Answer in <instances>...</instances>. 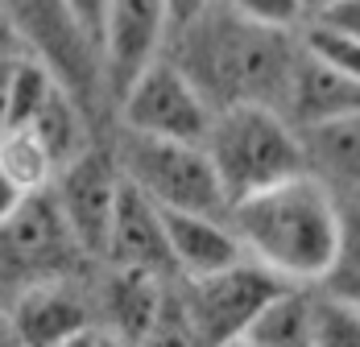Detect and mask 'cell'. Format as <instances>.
<instances>
[{"label": "cell", "mask_w": 360, "mask_h": 347, "mask_svg": "<svg viewBox=\"0 0 360 347\" xmlns=\"http://www.w3.org/2000/svg\"><path fill=\"white\" fill-rule=\"evenodd\" d=\"M327 294L344 306L360 310V215H340V240H335V256L319 277Z\"/></svg>", "instance_id": "20"}, {"label": "cell", "mask_w": 360, "mask_h": 347, "mask_svg": "<svg viewBox=\"0 0 360 347\" xmlns=\"http://www.w3.org/2000/svg\"><path fill=\"white\" fill-rule=\"evenodd\" d=\"M282 107H290V116L302 129L307 124H319V120H331V116H344V112H356L360 107V79L340 74V70L323 67L319 58H311L307 50H298V63H294V74H290Z\"/></svg>", "instance_id": "13"}, {"label": "cell", "mask_w": 360, "mask_h": 347, "mask_svg": "<svg viewBox=\"0 0 360 347\" xmlns=\"http://www.w3.org/2000/svg\"><path fill=\"white\" fill-rule=\"evenodd\" d=\"M232 13H240L245 21L269 25V30H294L307 17V0H224Z\"/></svg>", "instance_id": "24"}, {"label": "cell", "mask_w": 360, "mask_h": 347, "mask_svg": "<svg viewBox=\"0 0 360 347\" xmlns=\"http://www.w3.org/2000/svg\"><path fill=\"white\" fill-rule=\"evenodd\" d=\"M25 50H13V54H0V120H4V104H8V87H13V70H17V58Z\"/></svg>", "instance_id": "27"}, {"label": "cell", "mask_w": 360, "mask_h": 347, "mask_svg": "<svg viewBox=\"0 0 360 347\" xmlns=\"http://www.w3.org/2000/svg\"><path fill=\"white\" fill-rule=\"evenodd\" d=\"M8 327L17 347H63L67 339L87 331V310L67 285L37 281L17 298Z\"/></svg>", "instance_id": "12"}, {"label": "cell", "mask_w": 360, "mask_h": 347, "mask_svg": "<svg viewBox=\"0 0 360 347\" xmlns=\"http://www.w3.org/2000/svg\"><path fill=\"white\" fill-rule=\"evenodd\" d=\"M162 211V228L170 244V265L186 277H207L219 273L236 261H245V248L236 240V232L219 219V215H199V211Z\"/></svg>", "instance_id": "11"}, {"label": "cell", "mask_w": 360, "mask_h": 347, "mask_svg": "<svg viewBox=\"0 0 360 347\" xmlns=\"http://www.w3.org/2000/svg\"><path fill=\"white\" fill-rule=\"evenodd\" d=\"M112 265L120 273H166L170 265V244H166V228H162V211L149 203L133 182L120 178V195H116V211H112L108 228V248H104Z\"/></svg>", "instance_id": "10"}, {"label": "cell", "mask_w": 360, "mask_h": 347, "mask_svg": "<svg viewBox=\"0 0 360 347\" xmlns=\"http://www.w3.org/2000/svg\"><path fill=\"white\" fill-rule=\"evenodd\" d=\"M0 244L13 265L37 269V265H50L54 256H63V248L71 244V232L54 207V199H46L37 190V195H25L21 207L0 223Z\"/></svg>", "instance_id": "14"}, {"label": "cell", "mask_w": 360, "mask_h": 347, "mask_svg": "<svg viewBox=\"0 0 360 347\" xmlns=\"http://www.w3.org/2000/svg\"><path fill=\"white\" fill-rule=\"evenodd\" d=\"M0 8L8 13L25 50L54 70L67 91L87 96L96 87V79H104L91 37L79 30V21L63 0H0Z\"/></svg>", "instance_id": "6"}, {"label": "cell", "mask_w": 360, "mask_h": 347, "mask_svg": "<svg viewBox=\"0 0 360 347\" xmlns=\"http://www.w3.org/2000/svg\"><path fill=\"white\" fill-rule=\"evenodd\" d=\"M116 100H120V116L129 133L191 140V145H203L207 124L216 116L207 96L191 83V74L174 58H153L149 67H141L137 79Z\"/></svg>", "instance_id": "5"}, {"label": "cell", "mask_w": 360, "mask_h": 347, "mask_svg": "<svg viewBox=\"0 0 360 347\" xmlns=\"http://www.w3.org/2000/svg\"><path fill=\"white\" fill-rule=\"evenodd\" d=\"M0 170L8 174V182L21 190V195H37V190H46L50 182H54V162H50V153L37 145L34 133H25V129H8V133H0Z\"/></svg>", "instance_id": "18"}, {"label": "cell", "mask_w": 360, "mask_h": 347, "mask_svg": "<svg viewBox=\"0 0 360 347\" xmlns=\"http://www.w3.org/2000/svg\"><path fill=\"white\" fill-rule=\"evenodd\" d=\"M0 347H17L13 343V327H8V318L0 314Z\"/></svg>", "instance_id": "31"}, {"label": "cell", "mask_w": 360, "mask_h": 347, "mask_svg": "<svg viewBox=\"0 0 360 347\" xmlns=\"http://www.w3.org/2000/svg\"><path fill=\"white\" fill-rule=\"evenodd\" d=\"M203 153L219 178V190L228 203L257 195L282 178L307 170L302 137L290 129V120L269 104H224L216 107Z\"/></svg>", "instance_id": "3"}, {"label": "cell", "mask_w": 360, "mask_h": 347, "mask_svg": "<svg viewBox=\"0 0 360 347\" xmlns=\"http://www.w3.org/2000/svg\"><path fill=\"white\" fill-rule=\"evenodd\" d=\"M302 50L311 58H319L323 67L360 79V41H352V37H344V34H335V30H327V25H315L311 21L302 30Z\"/></svg>", "instance_id": "22"}, {"label": "cell", "mask_w": 360, "mask_h": 347, "mask_svg": "<svg viewBox=\"0 0 360 347\" xmlns=\"http://www.w3.org/2000/svg\"><path fill=\"white\" fill-rule=\"evenodd\" d=\"M219 347H249L245 339H228V343H219Z\"/></svg>", "instance_id": "33"}, {"label": "cell", "mask_w": 360, "mask_h": 347, "mask_svg": "<svg viewBox=\"0 0 360 347\" xmlns=\"http://www.w3.org/2000/svg\"><path fill=\"white\" fill-rule=\"evenodd\" d=\"M315 25H327L335 34L360 41V0H319Z\"/></svg>", "instance_id": "25"}, {"label": "cell", "mask_w": 360, "mask_h": 347, "mask_svg": "<svg viewBox=\"0 0 360 347\" xmlns=\"http://www.w3.org/2000/svg\"><path fill=\"white\" fill-rule=\"evenodd\" d=\"M116 170L158 207L228 215V199L219 190V178L203 153V145L145 137V133L124 129V137L116 145Z\"/></svg>", "instance_id": "4"}, {"label": "cell", "mask_w": 360, "mask_h": 347, "mask_svg": "<svg viewBox=\"0 0 360 347\" xmlns=\"http://www.w3.org/2000/svg\"><path fill=\"white\" fill-rule=\"evenodd\" d=\"M311 347H360V310L335 298L315 302V335Z\"/></svg>", "instance_id": "23"}, {"label": "cell", "mask_w": 360, "mask_h": 347, "mask_svg": "<svg viewBox=\"0 0 360 347\" xmlns=\"http://www.w3.org/2000/svg\"><path fill=\"white\" fill-rule=\"evenodd\" d=\"M282 289V277L269 273L265 265H228L219 273L207 277H191V294L182 298L186 310L195 318L199 335L207 347H219L228 339H240L249 331V322L257 318V310Z\"/></svg>", "instance_id": "7"}, {"label": "cell", "mask_w": 360, "mask_h": 347, "mask_svg": "<svg viewBox=\"0 0 360 347\" xmlns=\"http://www.w3.org/2000/svg\"><path fill=\"white\" fill-rule=\"evenodd\" d=\"M212 4H219V0H170V30L186 25V21L199 17V13H207Z\"/></svg>", "instance_id": "26"}, {"label": "cell", "mask_w": 360, "mask_h": 347, "mask_svg": "<svg viewBox=\"0 0 360 347\" xmlns=\"http://www.w3.org/2000/svg\"><path fill=\"white\" fill-rule=\"evenodd\" d=\"M13 50H25V41H21V34L13 30L8 13L0 8V54H13Z\"/></svg>", "instance_id": "29"}, {"label": "cell", "mask_w": 360, "mask_h": 347, "mask_svg": "<svg viewBox=\"0 0 360 347\" xmlns=\"http://www.w3.org/2000/svg\"><path fill=\"white\" fill-rule=\"evenodd\" d=\"M58 87V74L46 67L37 54H21L17 58V70H13V87H8V104H4V120H0V133H8V129H25L30 120H34V112L46 100H50V91Z\"/></svg>", "instance_id": "19"}, {"label": "cell", "mask_w": 360, "mask_h": 347, "mask_svg": "<svg viewBox=\"0 0 360 347\" xmlns=\"http://www.w3.org/2000/svg\"><path fill=\"white\" fill-rule=\"evenodd\" d=\"M302 153H311L315 162H323V170H331L335 178L360 182V107L331 116L319 124L302 129Z\"/></svg>", "instance_id": "17"}, {"label": "cell", "mask_w": 360, "mask_h": 347, "mask_svg": "<svg viewBox=\"0 0 360 347\" xmlns=\"http://www.w3.org/2000/svg\"><path fill=\"white\" fill-rule=\"evenodd\" d=\"M311 335H315V302L282 285L257 310V318L240 339L249 347H311Z\"/></svg>", "instance_id": "15"}, {"label": "cell", "mask_w": 360, "mask_h": 347, "mask_svg": "<svg viewBox=\"0 0 360 347\" xmlns=\"http://www.w3.org/2000/svg\"><path fill=\"white\" fill-rule=\"evenodd\" d=\"M96 347H124V343H116V339H96Z\"/></svg>", "instance_id": "32"}, {"label": "cell", "mask_w": 360, "mask_h": 347, "mask_svg": "<svg viewBox=\"0 0 360 347\" xmlns=\"http://www.w3.org/2000/svg\"><path fill=\"white\" fill-rule=\"evenodd\" d=\"M141 347H207V343H203L195 318L186 310V302L174 298V294H162L158 310H153V318H149V327L141 335Z\"/></svg>", "instance_id": "21"}, {"label": "cell", "mask_w": 360, "mask_h": 347, "mask_svg": "<svg viewBox=\"0 0 360 347\" xmlns=\"http://www.w3.org/2000/svg\"><path fill=\"white\" fill-rule=\"evenodd\" d=\"M116 195H120V170L96 149H83L54 174V207L71 232V244L87 256H104L108 248Z\"/></svg>", "instance_id": "8"}, {"label": "cell", "mask_w": 360, "mask_h": 347, "mask_svg": "<svg viewBox=\"0 0 360 347\" xmlns=\"http://www.w3.org/2000/svg\"><path fill=\"white\" fill-rule=\"evenodd\" d=\"M25 133H34L37 145L50 153L54 170H63L71 157H79L87 149V137H83V120H79V107H75V96L58 83L50 91V100L34 112V120L25 124Z\"/></svg>", "instance_id": "16"}, {"label": "cell", "mask_w": 360, "mask_h": 347, "mask_svg": "<svg viewBox=\"0 0 360 347\" xmlns=\"http://www.w3.org/2000/svg\"><path fill=\"white\" fill-rule=\"evenodd\" d=\"M170 37V0H104L100 17V74L120 96L137 70L149 67Z\"/></svg>", "instance_id": "9"}, {"label": "cell", "mask_w": 360, "mask_h": 347, "mask_svg": "<svg viewBox=\"0 0 360 347\" xmlns=\"http://www.w3.org/2000/svg\"><path fill=\"white\" fill-rule=\"evenodd\" d=\"M170 34L179 50L174 63L191 74V83L207 96L212 107L269 104L282 112L290 74L302 50V41H294L290 30L245 21L219 0Z\"/></svg>", "instance_id": "1"}, {"label": "cell", "mask_w": 360, "mask_h": 347, "mask_svg": "<svg viewBox=\"0 0 360 347\" xmlns=\"http://www.w3.org/2000/svg\"><path fill=\"white\" fill-rule=\"evenodd\" d=\"M340 215L344 211L335 207L331 190L302 170L228 203V228L269 273L290 281H319L335 256Z\"/></svg>", "instance_id": "2"}, {"label": "cell", "mask_w": 360, "mask_h": 347, "mask_svg": "<svg viewBox=\"0 0 360 347\" xmlns=\"http://www.w3.org/2000/svg\"><path fill=\"white\" fill-rule=\"evenodd\" d=\"M21 199H25V195H21V190H17L13 182H8V174L0 170V223H4V219H8L13 211L21 207Z\"/></svg>", "instance_id": "28"}, {"label": "cell", "mask_w": 360, "mask_h": 347, "mask_svg": "<svg viewBox=\"0 0 360 347\" xmlns=\"http://www.w3.org/2000/svg\"><path fill=\"white\" fill-rule=\"evenodd\" d=\"M63 347H96V335H91V331H83V335H75V339H67Z\"/></svg>", "instance_id": "30"}]
</instances>
